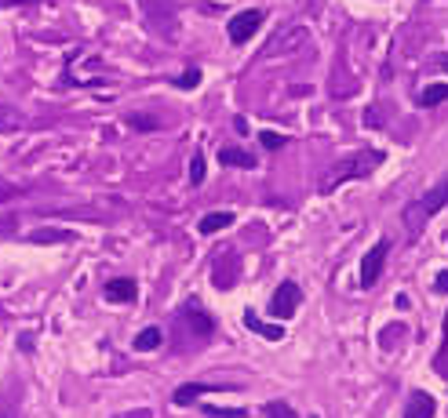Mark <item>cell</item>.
Here are the masks:
<instances>
[{"label":"cell","mask_w":448,"mask_h":418,"mask_svg":"<svg viewBox=\"0 0 448 418\" xmlns=\"http://www.w3.org/2000/svg\"><path fill=\"white\" fill-rule=\"evenodd\" d=\"M441 207H448V171H445L441 179L423 193L419 200L405 207V226H408V233H412V236H419V233H423V226H426V222L441 211Z\"/></svg>","instance_id":"6da1fadb"},{"label":"cell","mask_w":448,"mask_h":418,"mask_svg":"<svg viewBox=\"0 0 448 418\" xmlns=\"http://www.w3.org/2000/svg\"><path fill=\"white\" fill-rule=\"evenodd\" d=\"M379 160H383V153H364V156L357 153V156H346L343 164H335V168H332V175L321 182V193L339 189L346 179H357V175H368V168H376Z\"/></svg>","instance_id":"7a4b0ae2"},{"label":"cell","mask_w":448,"mask_h":418,"mask_svg":"<svg viewBox=\"0 0 448 418\" xmlns=\"http://www.w3.org/2000/svg\"><path fill=\"white\" fill-rule=\"evenodd\" d=\"M299 302H302V287L295 280H281L274 287V295H270V316L288 320V316L299 310Z\"/></svg>","instance_id":"3957f363"},{"label":"cell","mask_w":448,"mask_h":418,"mask_svg":"<svg viewBox=\"0 0 448 418\" xmlns=\"http://www.w3.org/2000/svg\"><path fill=\"white\" fill-rule=\"evenodd\" d=\"M387 255H390V240L387 236L376 240V244L364 251V259H361V287H376V280L383 277V266H387Z\"/></svg>","instance_id":"277c9868"},{"label":"cell","mask_w":448,"mask_h":418,"mask_svg":"<svg viewBox=\"0 0 448 418\" xmlns=\"http://www.w3.org/2000/svg\"><path fill=\"white\" fill-rule=\"evenodd\" d=\"M259 26H263V11H255V8L233 15V19H230V40L245 44V40H252L255 33H259Z\"/></svg>","instance_id":"5b68a950"},{"label":"cell","mask_w":448,"mask_h":418,"mask_svg":"<svg viewBox=\"0 0 448 418\" xmlns=\"http://www.w3.org/2000/svg\"><path fill=\"white\" fill-rule=\"evenodd\" d=\"M179 324H186V328H194L201 339H208V335L215 331V316H208L197 302H190V305H183V313H179Z\"/></svg>","instance_id":"8992f818"},{"label":"cell","mask_w":448,"mask_h":418,"mask_svg":"<svg viewBox=\"0 0 448 418\" xmlns=\"http://www.w3.org/2000/svg\"><path fill=\"white\" fill-rule=\"evenodd\" d=\"M102 295H106V302L132 305V302L139 298V287H135V280H128V277H117V280H109V284L102 287Z\"/></svg>","instance_id":"52a82bcc"},{"label":"cell","mask_w":448,"mask_h":418,"mask_svg":"<svg viewBox=\"0 0 448 418\" xmlns=\"http://www.w3.org/2000/svg\"><path fill=\"white\" fill-rule=\"evenodd\" d=\"M215 389H226V385L186 382V385H179V389H175V404H179V408H186V404H194V400H201V396H208V393H215Z\"/></svg>","instance_id":"ba28073f"},{"label":"cell","mask_w":448,"mask_h":418,"mask_svg":"<svg viewBox=\"0 0 448 418\" xmlns=\"http://www.w3.org/2000/svg\"><path fill=\"white\" fill-rule=\"evenodd\" d=\"M434 411H438L434 396H430V393H419V389H415V393L408 396V404H405V418H434Z\"/></svg>","instance_id":"9c48e42d"},{"label":"cell","mask_w":448,"mask_h":418,"mask_svg":"<svg viewBox=\"0 0 448 418\" xmlns=\"http://www.w3.org/2000/svg\"><path fill=\"white\" fill-rule=\"evenodd\" d=\"M245 324H248L252 331H259V335H263V339H270V342H281V339H284V328H281V324H263V320H259V316H255L252 310L245 313Z\"/></svg>","instance_id":"30bf717a"},{"label":"cell","mask_w":448,"mask_h":418,"mask_svg":"<svg viewBox=\"0 0 448 418\" xmlns=\"http://www.w3.org/2000/svg\"><path fill=\"white\" fill-rule=\"evenodd\" d=\"M219 164H226V168H255V156L245 153V150H237V146H226V150H219Z\"/></svg>","instance_id":"8fae6325"},{"label":"cell","mask_w":448,"mask_h":418,"mask_svg":"<svg viewBox=\"0 0 448 418\" xmlns=\"http://www.w3.org/2000/svg\"><path fill=\"white\" fill-rule=\"evenodd\" d=\"M226 226H233V215H230V211H212V215H204V218H201V226H197V230H201L204 236H212V233L226 230Z\"/></svg>","instance_id":"7c38bea8"},{"label":"cell","mask_w":448,"mask_h":418,"mask_svg":"<svg viewBox=\"0 0 448 418\" xmlns=\"http://www.w3.org/2000/svg\"><path fill=\"white\" fill-rule=\"evenodd\" d=\"M161 339H164L161 328H142V331L135 335V349H139V353H153L157 346H161Z\"/></svg>","instance_id":"4fadbf2b"},{"label":"cell","mask_w":448,"mask_h":418,"mask_svg":"<svg viewBox=\"0 0 448 418\" xmlns=\"http://www.w3.org/2000/svg\"><path fill=\"white\" fill-rule=\"evenodd\" d=\"M448 99V84H430V88H423V95H419V106L423 109H434V106H441Z\"/></svg>","instance_id":"5bb4252c"},{"label":"cell","mask_w":448,"mask_h":418,"mask_svg":"<svg viewBox=\"0 0 448 418\" xmlns=\"http://www.w3.org/2000/svg\"><path fill=\"white\" fill-rule=\"evenodd\" d=\"M288 33H292V37H284V40H270L266 55H284V47H288V44H302V40H307V33H302V29H288Z\"/></svg>","instance_id":"9a60e30c"},{"label":"cell","mask_w":448,"mask_h":418,"mask_svg":"<svg viewBox=\"0 0 448 418\" xmlns=\"http://www.w3.org/2000/svg\"><path fill=\"white\" fill-rule=\"evenodd\" d=\"M204 415H212V418H248L245 408H215V404H201Z\"/></svg>","instance_id":"2e32d148"},{"label":"cell","mask_w":448,"mask_h":418,"mask_svg":"<svg viewBox=\"0 0 448 418\" xmlns=\"http://www.w3.org/2000/svg\"><path fill=\"white\" fill-rule=\"evenodd\" d=\"M263 415L266 418H295V411L288 408V404H281V400H270V404L263 408Z\"/></svg>","instance_id":"e0dca14e"},{"label":"cell","mask_w":448,"mask_h":418,"mask_svg":"<svg viewBox=\"0 0 448 418\" xmlns=\"http://www.w3.org/2000/svg\"><path fill=\"white\" fill-rule=\"evenodd\" d=\"M204 175H208V168H204V156H201V153H194V160H190V182H194V186H201V182H204Z\"/></svg>","instance_id":"ac0fdd59"},{"label":"cell","mask_w":448,"mask_h":418,"mask_svg":"<svg viewBox=\"0 0 448 418\" xmlns=\"http://www.w3.org/2000/svg\"><path fill=\"white\" fill-rule=\"evenodd\" d=\"M201 84V70H186L179 80H175V88H183V91H194Z\"/></svg>","instance_id":"d6986e66"},{"label":"cell","mask_w":448,"mask_h":418,"mask_svg":"<svg viewBox=\"0 0 448 418\" xmlns=\"http://www.w3.org/2000/svg\"><path fill=\"white\" fill-rule=\"evenodd\" d=\"M128 124L139 127V131H157V120L153 117H142V113H132V117H128Z\"/></svg>","instance_id":"ffe728a7"},{"label":"cell","mask_w":448,"mask_h":418,"mask_svg":"<svg viewBox=\"0 0 448 418\" xmlns=\"http://www.w3.org/2000/svg\"><path fill=\"white\" fill-rule=\"evenodd\" d=\"M259 142H263L266 150H281L288 138H284V135H274V131H263V135H259Z\"/></svg>","instance_id":"44dd1931"},{"label":"cell","mask_w":448,"mask_h":418,"mask_svg":"<svg viewBox=\"0 0 448 418\" xmlns=\"http://www.w3.org/2000/svg\"><path fill=\"white\" fill-rule=\"evenodd\" d=\"M434 291H448V273H438V287Z\"/></svg>","instance_id":"7402d4cb"},{"label":"cell","mask_w":448,"mask_h":418,"mask_svg":"<svg viewBox=\"0 0 448 418\" xmlns=\"http://www.w3.org/2000/svg\"><path fill=\"white\" fill-rule=\"evenodd\" d=\"M117 418H150V411H135V415H117Z\"/></svg>","instance_id":"603a6c76"},{"label":"cell","mask_w":448,"mask_h":418,"mask_svg":"<svg viewBox=\"0 0 448 418\" xmlns=\"http://www.w3.org/2000/svg\"><path fill=\"white\" fill-rule=\"evenodd\" d=\"M0 4H37V0H0Z\"/></svg>","instance_id":"cb8c5ba5"},{"label":"cell","mask_w":448,"mask_h":418,"mask_svg":"<svg viewBox=\"0 0 448 418\" xmlns=\"http://www.w3.org/2000/svg\"><path fill=\"white\" fill-rule=\"evenodd\" d=\"M310 418H317V415H310Z\"/></svg>","instance_id":"d4e9b609"},{"label":"cell","mask_w":448,"mask_h":418,"mask_svg":"<svg viewBox=\"0 0 448 418\" xmlns=\"http://www.w3.org/2000/svg\"><path fill=\"white\" fill-rule=\"evenodd\" d=\"M0 418H4V415H0Z\"/></svg>","instance_id":"484cf974"}]
</instances>
